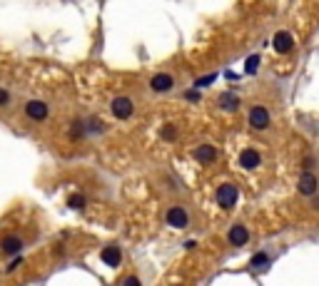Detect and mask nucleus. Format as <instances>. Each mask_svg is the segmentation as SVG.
Here are the masks:
<instances>
[{
    "label": "nucleus",
    "mask_w": 319,
    "mask_h": 286,
    "mask_svg": "<svg viewBox=\"0 0 319 286\" xmlns=\"http://www.w3.org/2000/svg\"><path fill=\"white\" fill-rule=\"evenodd\" d=\"M237 162H239L242 170H257L262 165V155L257 150H242L239 157H237Z\"/></svg>",
    "instance_id": "nucleus-12"
},
{
    "label": "nucleus",
    "mask_w": 319,
    "mask_h": 286,
    "mask_svg": "<svg viewBox=\"0 0 319 286\" xmlns=\"http://www.w3.org/2000/svg\"><path fill=\"white\" fill-rule=\"evenodd\" d=\"M272 45H274V50H277L279 55H289V53L294 50V38H292L287 30H279V33L272 38Z\"/></svg>",
    "instance_id": "nucleus-10"
},
{
    "label": "nucleus",
    "mask_w": 319,
    "mask_h": 286,
    "mask_svg": "<svg viewBox=\"0 0 319 286\" xmlns=\"http://www.w3.org/2000/svg\"><path fill=\"white\" fill-rule=\"evenodd\" d=\"M254 269H267L269 266V256L264 254V251H257L254 256H252V261H249Z\"/></svg>",
    "instance_id": "nucleus-16"
},
{
    "label": "nucleus",
    "mask_w": 319,
    "mask_h": 286,
    "mask_svg": "<svg viewBox=\"0 0 319 286\" xmlns=\"http://www.w3.org/2000/svg\"><path fill=\"white\" fill-rule=\"evenodd\" d=\"M100 259L107 264V266H120L122 264V251H120V246H105L102 249V254H100Z\"/></svg>",
    "instance_id": "nucleus-13"
},
{
    "label": "nucleus",
    "mask_w": 319,
    "mask_h": 286,
    "mask_svg": "<svg viewBox=\"0 0 319 286\" xmlns=\"http://www.w3.org/2000/svg\"><path fill=\"white\" fill-rule=\"evenodd\" d=\"M217 204L222 207V209H232L235 204H237V199H239V189L235 187V184H230V182H225V184H220V189H217Z\"/></svg>",
    "instance_id": "nucleus-4"
},
{
    "label": "nucleus",
    "mask_w": 319,
    "mask_h": 286,
    "mask_svg": "<svg viewBox=\"0 0 319 286\" xmlns=\"http://www.w3.org/2000/svg\"><path fill=\"white\" fill-rule=\"evenodd\" d=\"M25 117L30 122H45L50 117V107L43 100H28L25 102Z\"/></svg>",
    "instance_id": "nucleus-3"
},
{
    "label": "nucleus",
    "mask_w": 319,
    "mask_h": 286,
    "mask_svg": "<svg viewBox=\"0 0 319 286\" xmlns=\"http://www.w3.org/2000/svg\"><path fill=\"white\" fill-rule=\"evenodd\" d=\"M185 97H187V100H190V102H197V92H195V90H192V92H187V95H185Z\"/></svg>",
    "instance_id": "nucleus-24"
},
{
    "label": "nucleus",
    "mask_w": 319,
    "mask_h": 286,
    "mask_svg": "<svg viewBox=\"0 0 319 286\" xmlns=\"http://www.w3.org/2000/svg\"><path fill=\"white\" fill-rule=\"evenodd\" d=\"M215 80H217V75H205V77H197V80H195V90L207 87V85H212Z\"/></svg>",
    "instance_id": "nucleus-19"
},
{
    "label": "nucleus",
    "mask_w": 319,
    "mask_h": 286,
    "mask_svg": "<svg viewBox=\"0 0 319 286\" xmlns=\"http://www.w3.org/2000/svg\"><path fill=\"white\" fill-rule=\"evenodd\" d=\"M259 55H252V57H247V62H244V72L247 75H254L257 72V67H259Z\"/></svg>",
    "instance_id": "nucleus-18"
},
{
    "label": "nucleus",
    "mask_w": 319,
    "mask_h": 286,
    "mask_svg": "<svg viewBox=\"0 0 319 286\" xmlns=\"http://www.w3.org/2000/svg\"><path fill=\"white\" fill-rule=\"evenodd\" d=\"M247 122H249V127H252L254 132H264V129L272 124V114H269V110H267L264 105H254V107L249 110V114H247Z\"/></svg>",
    "instance_id": "nucleus-1"
},
{
    "label": "nucleus",
    "mask_w": 319,
    "mask_h": 286,
    "mask_svg": "<svg viewBox=\"0 0 319 286\" xmlns=\"http://www.w3.org/2000/svg\"><path fill=\"white\" fill-rule=\"evenodd\" d=\"M177 127L175 124H162V129H160V139H165V142H175L177 139Z\"/></svg>",
    "instance_id": "nucleus-15"
},
{
    "label": "nucleus",
    "mask_w": 319,
    "mask_h": 286,
    "mask_svg": "<svg viewBox=\"0 0 319 286\" xmlns=\"http://www.w3.org/2000/svg\"><path fill=\"white\" fill-rule=\"evenodd\" d=\"M68 207H70V209H82V207H85V197H82V194H73L70 202H68Z\"/></svg>",
    "instance_id": "nucleus-20"
},
{
    "label": "nucleus",
    "mask_w": 319,
    "mask_h": 286,
    "mask_svg": "<svg viewBox=\"0 0 319 286\" xmlns=\"http://www.w3.org/2000/svg\"><path fill=\"white\" fill-rule=\"evenodd\" d=\"M239 105H242V100H239V95H235V92H225V95L220 97V110H225V112H237Z\"/></svg>",
    "instance_id": "nucleus-14"
},
{
    "label": "nucleus",
    "mask_w": 319,
    "mask_h": 286,
    "mask_svg": "<svg viewBox=\"0 0 319 286\" xmlns=\"http://www.w3.org/2000/svg\"><path fill=\"white\" fill-rule=\"evenodd\" d=\"M20 261H23L20 256H18V259H13V261H10V266H8V271H15V269L20 266Z\"/></svg>",
    "instance_id": "nucleus-23"
},
{
    "label": "nucleus",
    "mask_w": 319,
    "mask_h": 286,
    "mask_svg": "<svg viewBox=\"0 0 319 286\" xmlns=\"http://www.w3.org/2000/svg\"><path fill=\"white\" fill-rule=\"evenodd\" d=\"M23 246H25V241H23L20 234H8L3 241H0V251H3L5 256H20Z\"/></svg>",
    "instance_id": "nucleus-6"
},
{
    "label": "nucleus",
    "mask_w": 319,
    "mask_h": 286,
    "mask_svg": "<svg viewBox=\"0 0 319 286\" xmlns=\"http://www.w3.org/2000/svg\"><path fill=\"white\" fill-rule=\"evenodd\" d=\"M122 286H142V284H140L137 276H125V279H122Z\"/></svg>",
    "instance_id": "nucleus-21"
},
{
    "label": "nucleus",
    "mask_w": 319,
    "mask_h": 286,
    "mask_svg": "<svg viewBox=\"0 0 319 286\" xmlns=\"http://www.w3.org/2000/svg\"><path fill=\"white\" fill-rule=\"evenodd\" d=\"M227 241H230L232 246H247V241H249V229H247L244 224H235V227H230V231H227Z\"/></svg>",
    "instance_id": "nucleus-11"
},
{
    "label": "nucleus",
    "mask_w": 319,
    "mask_h": 286,
    "mask_svg": "<svg viewBox=\"0 0 319 286\" xmlns=\"http://www.w3.org/2000/svg\"><path fill=\"white\" fill-rule=\"evenodd\" d=\"M13 105V92L5 90V87H0V110H8Z\"/></svg>",
    "instance_id": "nucleus-17"
},
{
    "label": "nucleus",
    "mask_w": 319,
    "mask_h": 286,
    "mask_svg": "<svg viewBox=\"0 0 319 286\" xmlns=\"http://www.w3.org/2000/svg\"><path fill=\"white\" fill-rule=\"evenodd\" d=\"M317 187H319V182H317V174L314 172H302L299 174L297 189H299L302 197H314L317 194Z\"/></svg>",
    "instance_id": "nucleus-7"
},
{
    "label": "nucleus",
    "mask_w": 319,
    "mask_h": 286,
    "mask_svg": "<svg viewBox=\"0 0 319 286\" xmlns=\"http://www.w3.org/2000/svg\"><path fill=\"white\" fill-rule=\"evenodd\" d=\"M150 87H152V92H170L175 87V77L170 72H157V75H152Z\"/></svg>",
    "instance_id": "nucleus-9"
},
{
    "label": "nucleus",
    "mask_w": 319,
    "mask_h": 286,
    "mask_svg": "<svg viewBox=\"0 0 319 286\" xmlns=\"http://www.w3.org/2000/svg\"><path fill=\"white\" fill-rule=\"evenodd\" d=\"M192 157H195L200 165H212V162L220 160V150L212 147V145H200V147H195Z\"/></svg>",
    "instance_id": "nucleus-8"
},
{
    "label": "nucleus",
    "mask_w": 319,
    "mask_h": 286,
    "mask_svg": "<svg viewBox=\"0 0 319 286\" xmlns=\"http://www.w3.org/2000/svg\"><path fill=\"white\" fill-rule=\"evenodd\" d=\"M165 222H167L172 229H187V227H190V212H187L185 207L175 204V207H170V209L165 212Z\"/></svg>",
    "instance_id": "nucleus-2"
},
{
    "label": "nucleus",
    "mask_w": 319,
    "mask_h": 286,
    "mask_svg": "<svg viewBox=\"0 0 319 286\" xmlns=\"http://www.w3.org/2000/svg\"><path fill=\"white\" fill-rule=\"evenodd\" d=\"M177 286H180V284H177Z\"/></svg>",
    "instance_id": "nucleus-25"
},
{
    "label": "nucleus",
    "mask_w": 319,
    "mask_h": 286,
    "mask_svg": "<svg viewBox=\"0 0 319 286\" xmlns=\"http://www.w3.org/2000/svg\"><path fill=\"white\" fill-rule=\"evenodd\" d=\"M314 167V157H304V172H312Z\"/></svg>",
    "instance_id": "nucleus-22"
},
{
    "label": "nucleus",
    "mask_w": 319,
    "mask_h": 286,
    "mask_svg": "<svg viewBox=\"0 0 319 286\" xmlns=\"http://www.w3.org/2000/svg\"><path fill=\"white\" fill-rule=\"evenodd\" d=\"M110 112H112L115 119H130L135 114V105H132L130 97H115L112 105H110Z\"/></svg>",
    "instance_id": "nucleus-5"
}]
</instances>
